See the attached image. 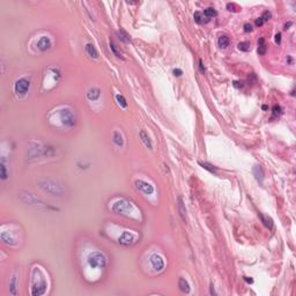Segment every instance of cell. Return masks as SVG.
<instances>
[{
  "label": "cell",
  "instance_id": "f546056e",
  "mask_svg": "<svg viewBox=\"0 0 296 296\" xmlns=\"http://www.w3.org/2000/svg\"><path fill=\"white\" fill-rule=\"evenodd\" d=\"M199 163H200V166L202 167V168L210 170L211 172H214V171H215V168H214L213 166H211V164H208V163H202V162H199Z\"/></svg>",
  "mask_w": 296,
  "mask_h": 296
},
{
  "label": "cell",
  "instance_id": "d4e9b609",
  "mask_svg": "<svg viewBox=\"0 0 296 296\" xmlns=\"http://www.w3.org/2000/svg\"><path fill=\"white\" fill-rule=\"evenodd\" d=\"M116 100H117V102H118V104H119L120 106H123V108H126V106H127L126 100L124 98V96L117 95L116 96Z\"/></svg>",
  "mask_w": 296,
  "mask_h": 296
},
{
  "label": "cell",
  "instance_id": "d590c367",
  "mask_svg": "<svg viewBox=\"0 0 296 296\" xmlns=\"http://www.w3.org/2000/svg\"><path fill=\"white\" fill-rule=\"evenodd\" d=\"M182 70H180V68H177V70H174V74L176 75V76H180L182 75Z\"/></svg>",
  "mask_w": 296,
  "mask_h": 296
},
{
  "label": "cell",
  "instance_id": "4316f807",
  "mask_svg": "<svg viewBox=\"0 0 296 296\" xmlns=\"http://www.w3.org/2000/svg\"><path fill=\"white\" fill-rule=\"evenodd\" d=\"M118 35H119V38H120L123 42H125V43L130 42V37L127 36V34L124 32V30H120V32H118Z\"/></svg>",
  "mask_w": 296,
  "mask_h": 296
},
{
  "label": "cell",
  "instance_id": "7c38bea8",
  "mask_svg": "<svg viewBox=\"0 0 296 296\" xmlns=\"http://www.w3.org/2000/svg\"><path fill=\"white\" fill-rule=\"evenodd\" d=\"M177 208H178V212H180V218H182V220L184 222H186L188 221V218H186V208H185V204H184L182 197H178Z\"/></svg>",
  "mask_w": 296,
  "mask_h": 296
},
{
  "label": "cell",
  "instance_id": "44dd1931",
  "mask_svg": "<svg viewBox=\"0 0 296 296\" xmlns=\"http://www.w3.org/2000/svg\"><path fill=\"white\" fill-rule=\"evenodd\" d=\"M204 15L207 16V18H214V16L218 15V12L215 11L213 7H208V8H206L204 11Z\"/></svg>",
  "mask_w": 296,
  "mask_h": 296
},
{
  "label": "cell",
  "instance_id": "30bf717a",
  "mask_svg": "<svg viewBox=\"0 0 296 296\" xmlns=\"http://www.w3.org/2000/svg\"><path fill=\"white\" fill-rule=\"evenodd\" d=\"M24 196L27 197V199H22L24 202H28L29 205H34V206H45V204L42 200H40L38 198L32 196V193H26Z\"/></svg>",
  "mask_w": 296,
  "mask_h": 296
},
{
  "label": "cell",
  "instance_id": "9c48e42d",
  "mask_svg": "<svg viewBox=\"0 0 296 296\" xmlns=\"http://www.w3.org/2000/svg\"><path fill=\"white\" fill-rule=\"evenodd\" d=\"M134 240H136V237H134L133 234L128 233V232H124L119 237V244H122L124 246H130V245H132L134 243Z\"/></svg>",
  "mask_w": 296,
  "mask_h": 296
},
{
  "label": "cell",
  "instance_id": "5b68a950",
  "mask_svg": "<svg viewBox=\"0 0 296 296\" xmlns=\"http://www.w3.org/2000/svg\"><path fill=\"white\" fill-rule=\"evenodd\" d=\"M45 290H46V281L44 280L43 275H41L40 280H38L37 282H36V281L34 282L32 294L34 296H40V295H43V294L45 293Z\"/></svg>",
  "mask_w": 296,
  "mask_h": 296
},
{
  "label": "cell",
  "instance_id": "ffe728a7",
  "mask_svg": "<svg viewBox=\"0 0 296 296\" xmlns=\"http://www.w3.org/2000/svg\"><path fill=\"white\" fill-rule=\"evenodd\" d=\"M259 216H260V219H262L263 223H264L267 228H272V226H273V221H272V219H271V218L265 216V215H263V214H260Z\"/></svg>",
  "mask_w": 296,
  "mask_h": 296
},
{
  "label": "cell",
  "instance_id": "484cf974",
  "mask_svg": "<svg viewBox=\"0 0 296 296\" xmlns=\"http://www.w3.org/2000/svg\"><path fill=\"white\" fill-rule=\"evenodd\" d=\"M238 49H240L241 51H249V50H250V43L241 42L238 44Z\"/></svg>",
  "mask_w": 296,
  "mask_h": 296
},
{
  "label": "cell",
  "instance_id": "cb8c5ba5",
  "mask_svg": "<svg viewBox=\"0 0 296 296\" xmlns=\"http://www.w3.org/2000/svg\"><path fill=\"white\" fill-rule=\"evenodd\" d=\"M110 49H111V51L115 53V56L118 57V58H123V56H122V52H119L118 51V49H117L116 44L114 42H110Z\"/></svg>",
  "mask_w": 296,
  "mask_h": 296
},
{
  "label": "cell",
  "instance_id": "d6986e66",
  "mask_svg": "<svg viewBox=\"0 0 296 296\" xmlns=\"http://www.w3.org/2000/svg\"><path fill=\"white\" fill-rule=\"evenodd\" d=\"M218 43H219V46L220 48H222V49H226L228 45H229V38L227 37V36H221L220 38H219V41H218Z\"/></svg>",
  "mask_w": 296,
  "mask_h": 296
},
{
  "label": "cell",
  "instance_id": "f1b7e54d",
  "mask_svg": "<svg viewBox=\"0 0 296 296\" xmlns=\"http://www.w3.org/2000/svg\"><path fill=\"white\" fill-rule=\"evenodd\" d=\"M194 20L196 22H198V23H202L204 20H202V14H201L200 12H196L194 13Z\"/></svg>",
  "mask_w": 296,
  "mask_h": 296
},
{
  "label": "cell",
  "instance_id": "4fadbf2b",
  "mask_svg": "<svg viewBox=\"0 0 296 296\" xmlns=\"http://www.w3.org/2000/svg\"><path fill=\"white\" fill-rule=\"evenodd\" d=\"M254 178L258 180L259 183H263L264 180V172H263V169L260 166H254Z\"/></svg>",
  "mask_w": 296,
  "mask_h": 296
},
{
  "label": "cell",
  "instance_id": "8fae6325",
  "mask_svg": "<svg viewBox=\"0 0 296 296\" xmlns=\"http://www.w3.org/2000/svg\"><path fill=\"white\" fill-rule=\"evenodd\" d=\"M37 48H38L41 51H46V50H49V49L51 48V41H50V38L46 37V36L42 37V38L38 41V43H37Z\"/></svg>",
  "mask_w": 296,
  "mask_h": 296
},
{
  "label": "cell",
  "instance_id": "3957f363",
  "mask_svg": "<svg viewBox=\"0 0 296 296\" xmlns=\"http://www.w3.org/2000/svg\"><path fill=\"white\" fill-rule=\"evenodd\" d=\"M60 120L63 123L64 125H67V126H73L75 124V115L73 112L70 110V109H64L60 111Z\"/></svg>",
  "mask_w": 296,
  "mask_h": 296
},
{
  "label": "cell",
  "instance_id": "277c9868",
  "mask_svg": "<svg viewBox=\"0 0 296 296\" xmlns=\"http://www.w3.org/2000/svg\"><path fill=\"white\" fill-rule=\"evenodd\" d=\"M132 210V205L126 200H119L112 206V211L117 214H127Z\"/></svg>",
  "mask_w": 296,
  "mask_h": 296
},
{
  "label": "cell",
  "instance_id": "ac0fdd59",
  "mask_svg": "<svg viewBox=\"0 0 296 296\" xmlns=\"http://www.w3.org/2000/svg\"><path fill=\"white\" fill-rule=\"evenodd\" d=\"M114 142L116 144L117 146H123V145H124L123 136H122L119 132H114Z\"/></svg>",
  "mask_w": 296,
  "mask_h": 296
},
{
  "label": "cell",
  "instance_id": "2e32d148",
  "mask_svg": "<svg viewBox=\"0 0 296 296\" xmlns=\"http://www.w3.org/2000/svg\"><path fill=\"white\" fill-rule=\"evenodd\" d=\"M178 287H180V289L183 293H186V294L190 293V285H189V282L185 279L180 278V281H178Z\"/></svg>",
  "mask_w": 296,
  "mask_h": 296
},
{
  "label": "cell",
  "instance_id": "9a60e30c",
  "mask_svg": "<svg viewBox=\"0 0 296 296\" xmlns=\"http://www.w3.org/2000/svg\"><path fill=\"white\" fill-rule=\"evenodd\" d=\"M140 138H141V141L145 144V146L148 147L149 149H152L153 148V145H152V141H150V139L148 137V134L142 130V131H140Z\"/></svg>",
  "mask_w": 296,
  "mask_h": 296
},
{
  "label": "cell",
  "instance_id": "52a82bcc",
  "mask_svg": "<svg viewBox=\"0 0 296 296\" xmlns=\"http://www.w3.org/2000/svg\"><path fill=\"white\" fill-rule=\"evenodd\" d=\"M134 185H136V188H137L138 190H140L141 192H144V193H146V194H152V193L154 192L153 185H150V184L147 183V182H144V180H136Z\"/></svg>",
  "mask_w": 296,
  "mask_h": 296
},
{
  "label": "cell",
  "instance_id": "603a6c76",
  "mask_svg": "<svg viewBox=\"0 0 296 296\" xmlns=\"http://www.w3.org/2000/svg\"><path fill=\"white\" fill-rule=\"evenodd\" d=\"M10 288H11V294L12 295H16V290H15V289H16V276H15V275L12 278Z\"/></svg>",
  "mask_w": 296,
  "mask_h": 296
},
{
  "label": "cell",
  "instance_id": "74e56055",
  "mask_svg": "<svg viewBox=\"0 0 296 296\" xmlns=\"http://www.w3.org/2000/svg\"><path fill=\"white\" fill-rule=\"evenodd\" d=\"M200 70H201V72H202V73L205 72V67H202V64H201V62H200Z\"/></svg>",
  "mask_w": 296,
  "mask_h": 296
},
{
  "label": "cell",
  "instance_id": "5bb4252c",
  "mask_svg": "<svg viewBox=\"0 0 296 296\" xmlns=\"http://www.w3.org/2000/svg\"><path fill=\"white\" fill-rule=\"evenodd\" d=\"M100 96H101V90H100L98 88H93V89H90V90L87 93V97H88L90 101H96Z\"/></svg>",
  "mask_w": 296,
  "mask_h": 296
},
{
  "label": "cell",
  "instance_id": "8d00e7d4",
  "mask_svg": "<svg viewBox=\"0 0 296 296\" xmlns=\"http://www.w3.org/2000/svg\"><path fill=\"white\" fill-rule=\"evenodd\" d=\"M244 280H245L246 282H250V284H251V282H254V280H252V279H249V278H246V276L244 278Z\"/></svg>",
  "mask_w": 296,
  "mask_h": 296
},
{
  "label": "cell",
  "instance_id": "4dcf8cb0",
  "mask_svg": "<svg viewBox=\"0 0 296 296\" xmlns=\"http://www.w3.org/2000/svg\"><path fill=\"white\" fill-rule=\"evenodd\" d=\"M271 16H272V15H271V13H270L268 11H266V12L263 13V15H262L260 18L263 19V21L266 22V21H268V20H270V18H271Z\"/></svg>",
  "mask_w": 296,
  "mask_h": 296
},
{
  "label": "cell",
  "instance_id": "7402d4cb",
  "mask_svg": "<svg viewBox=\"0 0 296 296\" xmlns=\"http://www.w3.org/2000/svg\"><path fill=\"white\" fill-rule=\"evenodd\" d=\"M266 52V45H265L264 38H260L258 41V53L259 54H265Z\"/></svg>",
  "mask_w": 296,
  "mask_h": 296
},
{
  "label": "cell",
  "instance_id": "7a4b0ae2",
  "mask_svg": "<svg viewBox=\"0 0 296 296\" xmlns=\"http://www.w3.org/2000/svg\"><path fill=\"white\" fill-rule=\"evenodd\" d=\"M88 264L92 268H104L106 266V257L101 252H93L88 257Z\"/></svg>",
  "mask_w": 296,
  "mask_h": 296
},
{
  "label": "cell",
  "instance_id": "1f68e13d",
  "mask_svg": "<svg viewBox=\"0 0 296 296\" xmlns=\"http://www.w3.org/2000/svg\"><path fill=\"white\" fill-rule=\"evenodd\" d=\"M280 114H281V108L279 106H273V115H274V116H278V115H280Z\"/></svg>",
  "mask_w": 296,
  "mask_h": 296
},
{
  "label": "cell",
  "instance_id": "ba28073f",
  "mask_svg": "<svg viewBox=\"0 0 296 296\" xmlns=\"http://www.w3.org/2000/svg\"><path fill=\"white\" fill-rule=\"evenodd\" d=\"M150 264L155 271H162L164 267V262H163L162 257L156 254L150 256Z\"/></svg>",
  "mask_w": 296,
  "mask_h": 296
},
{
  "label": "cell",
  "instance_id": "d6a6232c",
  "mask_svg": "<svg viewBox=\"0 0 296 296\" xmlns=\"http://www.w3.org/2000/svg\"><path fill=\"white\" fill-rule=\"evenodd\" d=\"M252 30V26L250 24V23H245L244 24V32H249Z\"/></svg>",
  "mask_w": 296,
  "mask_h": 296
},
{
  "label": "cell",
  "instance_id": "6da1fadb",
  "mask_svg": "<svg viewBox=\"0 0 296 296\" xmlns=\"http://www.w3.org/2000/svg\"><path fill=\"white\" fill-rule=\"evenodd\" d=\"M40 186H41V189L46 191L48 193H50L52 196H63L64 194V188L60 184L56 183L54 180H40Z\"/></svg>",
  "mask_w": 296,
  "mask_h": 296
},
{
  "label": "cell",
  "instance_id": "e0dca14e",
  "mask_svg": "<svg viewBox=\"0 0 296 296\" xmlns=\"http://www.w3.org/2000/svg\"><path fill=\"white\" fill-rule=\"evenodd\" d=\"M86 51H87V53H88L92 58H97V57H98V52H97L96 48L93 45V44H90V43L86 45Z\"/></svg>",
  "mask_w": 296,
  "mask_h": 296
},
{
  "label": "cell",
  "instance_id": "e575fe53",
  "mask_svg": "<svg viewBox=\"0 0 296 296\" xmlns=\"http://www.w3.org/2000/svg\"><path fill=\"white\" fill-rule=\"evenodd\" d=\"M280 42H281V34H276L275 35V43L280 44Z\"/></svg>",
  "mask_w": 296,
  "mask_h": 296
},
{
  "label": "cell",
  "instance_id": "8992f818",
  "mask_svg": "<svg viewBox=\"0 0 296 296\" xmlns=\"http://www.w3.org/2000/svg\"><path fill=\"white\" fill-rule=\"evenodd\" d=\"M29 87H30L29 80H27V79H20V80L16 81L14 89H15V93L18 95H24L29 90Z\"/></svg>",
  "mask_w": 296,
  "mask_h": 296
},
{
  "label": "cell",
  "instance_id": "f35d334b",
  "mask_svg": "<svg viewBox=\"0 0 296 296\" xmlns=\"http://www.w3.org/2000/svg\"><path fill=\"white\" fill-rule=\"evenodd\" d=\"M211 294H215V293H214V288H213V286H212V288H211Z\"/></svg>",
  "mask_w": 296,
  "mask_h": 296
},
{
  "label": "cell",
  "instance_id": "83f0119b",
  "mask_svg": "<svg viewBox=\"0 0 296 296\" xmlns=\"http://www.w3.org/2000/svg\"><path fill=\"white\" fill-rule=\"evenodd\" d=\"M0 171H1V174H0L1 180H6L8 175H7V170H6V167L4 163H1V166H0Z\"/></svg>",
  "mask_w": 296,
  "mask_h": 296
},
{
  "label": "cell",
  "instance_id": "836d02e7",
  "mask_svg": "<svg viewBox=\"0 0 296 296\" xmlns=\"http://www.w3.org/2000/svg\"><path fill=\"white\" fill-rule=\"evenodd\" d=\"M254 23H256V26H257V27H260V26H263V24H264L265 22L263 21V19H262V18H258V19L256 20Z\"/></svg>",
  "mask_w": 296,
  "mask_h": 296
}]
</instances>
